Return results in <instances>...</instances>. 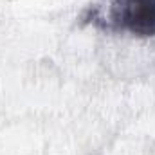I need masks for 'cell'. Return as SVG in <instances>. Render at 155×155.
Wrapping results in <instances>:
<instances>
[{
	"label": "cell",
	"instance_id": "cell-1",
	"mask_svg": "<svg viewBox=\"0 0 155 155\" xmlns=\"http://www.w3.org/2000/svg\"><path fill=\"white\" fill-rule=\"evenodd\" d=\"M107 25L139 38L155 36V0H116Z\"/></svg>",
	"mask_w": 155,
	"mask_h": 155
}]
</instances>
